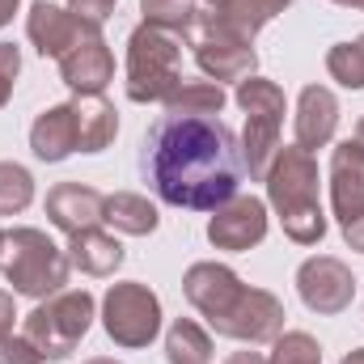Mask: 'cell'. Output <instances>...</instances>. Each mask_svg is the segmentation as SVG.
<instances>
[{
    "label": "cell",
    "mask_w": 364,
    "mask_h": 364,
    "mask_svg": "<svg viewBox=\"0 0 364 364\" xmlns=\"http://www.w3.org/2000/svg\"><path fill=\"white\" fill-rule=\"evenodd\" d=\"M140 170L161 203L186 212H216L246 178L242 144L216 114H161L144 136Z\"/></svg>",
    "instance_id": "6da1fadb"
},
{
    "label": "cell",
    "mask_w": 364,
    "mask_h": 364,
    "mask_svg": "<svg viewBox=\"0 0 364 364\" xmlns=\"http://www.w3.org/2000/svg\"><path fill=\"white\" fill-rule=\"evenodd\" d=\"M267 199H272L275 216L284 225V237L296 246H318L326 237V212L318 203V161L309 149L301 144H284L275 149L272 166H267Z\"/></svg>",
    "instance_id": "7a4b0ae2"
},
{
    "label": "cell",
    "mask_w": 364,
    "mask_h": 364,
    "mask_svg": "<svg viewBox=\"0 0 364 364\" xmlns=\"http://www.w3.org/2000/svg\"><path fill=\"white\" fill-rule=\"evenodd\" d=\"M0 272L13 284L17 296H30V301H47L55 296L64 284H68V250H60L43 229H9L4 233V250H0Z\"/></svg>",
    "instance_id": "3957f363"
},
{
    "label": "cell",
    "mask_w": 364,
    "mask_h": 364,
    "mask_svg": "<svg viewBox=\"0 0 364 364\" xmlns=\"http://www.w3.org/2000/svg\"><path fill=\"white\" fill-rule=\"evenodd\" d=\"M182 85V38L157 26H136L127 34V97L149 106L161 102Z\"/></svg>",
    "instance_id": "277c9868"
},
{
    "label": "cell",
    "mask_w": 364,
    "mask_h": 364,
    "mask_svg": "<svg viewBox=\"0 0 364 364\" xmlns=\"http://www.w3.org/2000/svg\"><path fill=\"white\" fill-rule=\"evenodd\" d=\"M233 102L246 110V132H242V166L255 182L267 178V166H272L275 149H279V127H284V114H288V102L284 90L267 81V77H246L237 81Z\"/></svg>",
    "instance_id": "5b68a950"
},
{
    "label": "cell",
    "mask_w": 364,
    "mask_h": 364,
    "mask_svg": "<svg viewBox=\"0 0 364 364\" xmlns=\"http://www.w3.org/2000/svg\"><path fill=\"white\" fill-rule=\"evenodd\" d=\"M93 296L85 288H60L55 296L38 301L30 314H26V326L21 335L47 356V360H68L77 352V343L90 335L93 326Z\"/></svg>",
    "instance_id": "8992f818"
},
{
    "label": "cell",
    "mask_w": 364,
    "mask_h": 364,
    "mask_svg": "<svg viewBox=\"0 0 364 364\" xmlns=\"http://www.w3.org/2000/svg\"><path fill=\"white\" fill-rule=\"evenodd\" d=\"M182 38H186V47H191L199 73H203L208 81H216V85H225V81L237 85V81L255 77V68H259L255 43L242 38L237 30H229L212 9H195V17H191V26L182 30Z\"/></svg>",
    "instance_id": "52a82bcc"
},
{
    "label": "cell",
    "mask_w": 364,
    "mask_h": 364,
    "mask_svg": "<svg viewBox=\"0 0 364 364\" xmlns=\"http://www.w3.org/2000/svg\"><path fill=\"white\" fill-rule=\"evenodd\" d=\"M102 326L119 348H149L161 335V301L149 284L140 279H123L110 284L102 296Z\"/></svg>",
    "instance_id": "ba28073f"
},
{
    "label": "cell",
    "mask_w": 364,
    "mask_h": 364,
    "mask_svg": "<svg viewBox=\"0 0 364 364\" xmlns=\"http://www.w3.org/2000/svg\"><path fill=\"white\" fill-rule=\"evenodd\" d=\"M250 284H242V275L225 263H191L182 275V292L195 305L199 318H208L212 331H220L229 322V314L237 309V301L246 296Z\"/></svg>",
    "instance_id": "9c48e42d"
},
{
    "label": "cell",
    "mask_w": 364,
    "mask_h": 364,
    "mask_svg": "<svg viewBox=\"0 0 364 364\" xmlns=\"http://www.w3.org/2000/svg\"><path fill=\"white\" fill-rule=\"evenodd\" d=\"M296 292L305 301V309L322 314V318H335L352 305L356 296V275L343 259L335 255H314L296 267Z\"/></svg>",
    "instance_id": "30bf717a"
},
{
    "label": "cell",
    "mask_w": 364,
    "mask_h": 364,
    "mask_svg": "<svg viewBox=\"0 0 364 364\" xmlns=\"http://www.w3.org/2000/svg\"><path fill=\"white\" fill-rule=\"evenodd\" d=\"M267 237V203L259 199V195H233L229 203H220L216 212H212V220H208V242L216 246V250H233V255H242V250H250V246H259Z\"/></svg>",
    "instance_id": "8fae6325"
},
{
    "label": "cell",
    "mask_w": 364,
    "mask_h": 364,
    "mask_svg": "<svg viewBox=\"0 0 364 364\" xmlns=\"http://www.w3.org/2000/svg\"><path fill=\"white\" fill-rule=\"evenodd\" d=\"M90 34H102V30L85 26L77 13H68V9H60V4H51V0H34V4H30L26 38L34 43V51H38L43 60H64V55H68L81 38H90Z\"/></svg>",
    "instance_id": "7c38bea8"
},
{
    "label": "cell",
    "mask_w": 364,
    "mask_h": 364,
    "mask_svg": "<svg viewBox=\"0 0 364 364\" xmlns=\"http://www.w3.org/2000/svg\"><path fill=\"white\" fill-rule=\"evenodd\" d=\"M279 331H284V301L267 288H246V296L237 301V309L216 335L237 343H272Z\"/></svg>",
    "instance_id": "4fadbf2b"
},
{
    "label": "cell",
    "mask_w": 364,
    "mask_h": 364,
    "mask_svg": "<svg viewBox=\"0 0 364 364\" xmlns=\"http://www.w3.org/2000/svg\"><path fill=\"white\" fill-rule=\"evenodd\" d=\"M331 208L339 225H352L364 216V144L343 140L331 153Z\"/></svg>",
    "instance_id": "5bb4252c"
},
{
    "label": "cell",
    "mask_w": 364,
    "mask_h": 364,
    "mask_svg": "<svg viewBox=\"0 0 364 364\" xmlns=\"http://www.w3.org/2000/svg\"><path fill=\"white\" fill-rule=\"evenodd\" d=\"M60 81L77 93V97L102 93L110 81H114V55H110V47H106L102 34L81 38V43L60 60Z\"/></svg>",
    "instance_id": "9a60e30c"
},
{
    "label": "cell",
    "mask_w": 364,
    "mask_h": 364,
    "mask_svg": "<svg viewBox=\"0 0 364 364\" xmlns=\"http://www.w3.org/2000/svg\"><path fill=\"white\" fill-rule=\"evenodd\" d=\"M102 208H106V195L85 186V182H55L47 191V220L55 229H64L68 237L102 225Z\"/></svg>",
    "instance_id": "2e32d148"
},
{
    "label": "cell",
    "mask_w": 364,
    "mask_h": 364,
    "mask_svg": "<svg viewBox=\"0 0 364 364\" xmlns=\"http://www.w3.org/2000/svg\"><path fill=\"white\" fill-rule=\"evenodd\" d=\"M292 127H296V144L301 149H326L335 140V127H339V97L326 90V85H305L296 97V114H292Z\"/></svg>",
    "instance_id": "e0dca14e"
},
{
    "label": "cell",
    "mask_w": 364,
    "mask_h": 364,
    "mask_svg": "<svg viewBox=\"0 0 364 364\" xmlns=\"http://www.w3.org/2000/svg\"><path fill=\"white\" fill-rule=\"evenodd\" d=\"M30 153L38 161H68L77 153V110L73 102L68 106H47L34 127H30Z\"/></svg>",
    "instance_id": "ac0fdd59"
},
{
    "label": "cell",
    "mask_w": 364,
    "mask_h": 364,
    "mask_svg": "<svg viewBox=\"0 0 364 364\" xmlns=\"http://www.w3.org/2000/svg\"><path fill=\"white\" fill-rule=\"evenodd\" d=\"M68 263L77 267L81 275H114L123 267V246H119V237H110L106 229H81V233H73L68 237Z\"/></svg>",
    "instance_id": "d6986e66"
},
{
    "label": "cell",
    "mask_w": 364,
    "mask_h": 364,
    "mask_svg": "<svg viewBox=\"0 0 364 364\" xmlns=\"http://www.w3.org/2000/svg\"><path fill=\"white\" fill-rule=\"evenodd\" d=\"M73 110H77V153H106L119 136V110L102 93L77 97Z\"/></svg>",
    "instance_id": "ffe728a7"
},
{
    "label": "cell",
    "mask_w": 364,
    "mask_h": 364,
    "mask_svg": "<svg viewBox=\"0 0 364 364\" xmlns=\"http://www.w3.org/2000/svg\"><path fill=\"white\" fill-rule=\"evenodd\" d=\"M102 225H110L114 233H127V237H149L161 225V212L153 199H144L136 191H114V195H106Z\"/></svg>",
    "instance_id": "44dd1931"
},
{
    "label": "cell",
    "mask_w": 364,
    "mask_h": 364,
    "mask_svg": "<svg viewBox=\"0 0 364 364\" xmlns=\"http://www.w3.org/2000/svg\"><path fill=\"white\" fill-rule=\"evenodd\" d=\"M288 4H292V0H208V9H212L229 30H237V34L250 38V43H255V34H259L272 17H279Z\"/></svg>",
    "instance_id": "7402d4cb"
},
{
    "label": "cell",
    "mask_w": 364,
    "mask_h": 364,
    "mask_svg": "<svg viewBox=\"0 0 364 364\" xmlns=\"http://www.w3.org/2000/svg\"><path fill=\"white\" fill-rule=\"evenodd\" d=\"M166 364H212V335L195 318H174L166 331Z\"/></svg>",
    "instance_id": "603a6c76"
},
{
    "label": "cell",
    "mask_w": 364,
    "mask_h": 364,
    "mask_svg": "<svg viewBox=\"0 0 364 364\" xmlns=\"http://www.w3.org/2000/svg\"><path fill=\"white\" fill-rule=\"evenodd\" d=\"M229 102V93L220 90L216 81H186L170 97H166V114H220Z\"/></svg>",
    "instance_id": "cb8c5ba5"
},
{
    "label": "cell",
    "mask_w": 364,
    "mask_h": 364,
    "mask_svg": "<svg viewBox=\"0 0 364 364\" xmlns=\"http://www.w3.org/2000/svg\"><path fill=\"white\" fill-rule=\"evenodd\" d=\"M34 203V174L17 161H0V216H17Z\"/></svg>",
    "instance_id": "d4e9b609"
},
{
    "label": "cell",
    "mask_w": 364,
    "mask_h": 364,
    "mask_svg": "<svg viewBox=\"0 0 364 364\" xmlns=\"http://www.w3.org/2000/svg\"><path fill=\"white\" fill-rule=\"evenodd\" d=\"M272 364H322V348L305 331H279L272 339Z\"/></svg>",
    "instance_id": "484cf974"
},
{
    "label": "cell",
    "mask_w": 364,
    "mask_h": 364,
    "mask_svg": "<svg viewBox=\"0 0 364 364\" xmlns=\"http://www.w3.org/2000/svg\"><path fill=\"white\" fill-rule=\"evenodd\" d=\"M140 13H144V26L182 34L195 17V0H140Z\"/></svg>",
    "instance_id": "4316f807"
},
{
    "label": "cell",
    "mask_w": 364,
    "mask_h": 364,
    "mask_svg": "<svg viewBox=\"0 0 364 364\" xmlns=\"http://www.w3.org/2000/svg\"><path fill=\"white\" fill-rule=\"evenodd\" d=\"M326 73L343 85V90H364V55L356 43H335L326 51Z\"/></svg>",
    "instance_id": "83f0119b"
},
{
    "label": "cell",
    "mask_w": 364,
    "mask_h": 364,
    "mask_svg": "<svg viewBox=\"0 0 364 364\" xmlns=\"http://www.w3.org/2000/svg\"><path fill=\"white\" fill-rule=\"evenodd\" d=\"M0 364H47V356L26 335H4L0 339Z\"/></svg>",
    "instance_id": "f1b7e54d"
},
{
    "label": "cell",
    "mask_w": 364,
    "mask_h": 364,
    "mask_svg": "<svg viewBox=\"0 0 364 364\" xmlns=\"http://www.w3.org/2000/svg\"><path fill=\"white\" fill-rule=\"evenodd\" d=\"M17 73H21V51H17L13 43H0V110H4L9 97H13Z\"/></svg>",
    "instance_id": "f546056e"
},
{
    "label": "cell",
    "mask_w": 364,
    "mask_h": 364,
    "mask_svg": "<svg viewBox=\"0 0 364 364\" xmlns=\"http://www.w3.org/2000/svg\"><path fill=\"white\" fill-rule=\"evenodd\" d=\"M68 13H77L93 30H102L110 21V13H114V0H68Z\"/></svg>",
    "instance_id": "4dcf8cb0"
},
{
    "label": "cell",
    "mask_w": 364,
    "mask_h": 364,
    "mask_svg": "<svg viewBox=\"0 0 364 364\" xmlns=\"http://www.w3.org/2000/svg\"><path fill=\"white\" fill-rule=\"evenodd\" d=\"M13 322H17V305H13L9 292H0V339L13 335Z\"/></svg>",
    "instance_id": "1f68e13d"
},
{
    "label": "cell",
    "mask_w": 364,
    "mask_h": 364,
    "mask_svg": "<svg viewBox=\"0 0 364 364\" xmlns=\"http://www.w3.org/2000/svg\"><path fill=\"white\" fill-rule=\"evenodd\" d=\"M343 242H348L352 250H360V255H364V216H356L352 225H343Z\"/></svg>",
    "instance_id": "d6a6232c"
},
{
    "label": "cell",
    "mask_w": 364,
    "mask_h": 364,
    "mask_svg": "<svg viewBox=\"0 0 364 364\" xmlns=\"http://www.w3.org/2000/svg\"><path fill=\"white\" fill-rule=\"evenodd\" d=\"M225 364H272V360H267L263 352H233Z\"/></svg>",
    "instance_id": "836d02e7"
},
{
    "label": "cell",
    "mask_w": 364,
    "mask_h": 364,
    "mask_svg": "<svg viewBox=\"0 0 364 364\" xmlns=\"http://www.w3.org/2000/svg\"><path fill=\"white\" fill-rule=\"evenodd\" d=\"M17 4H21V0H0V30H4L9 21H13V13H17Z\"/></svg>",
    "instance_id": "e575fe53"
},
{
    "label": "cell",
    "mask_w": 364,
    "mask_h": 364,
    "mask_svg": "<svg viewBox=\"0 0 364 364\" xmlns=\"http://www.w3.org/2000/svg\"><path fill=\"white\" fill-rule=\"evenodd\" d=\"M339 364H364V348H356V352H348V356H343Z\"/></svg>",
    "instance_id": "d590c367"
},
{
    "label": "cell",
    "mask_w": 364,
    "mask_h": 364,
    "mask_svg": "<svg viewBox=\"0 0 364 364\" xmlns=\"http://www.w3.org/2000/svg\"><path fill=\"white\" fill-rule=\"evenodd\" d=\"M335 4H343V9H360L364 13V0H335Z\"/></svg>",
    "instance_id": "8d00e7d4"
},
{
    "label": "cell",
    "mask_w": 364,
    "mask_h": 364,
    "mask_svg": "<svg viewBox=\"0 0 364 364\" xmlns=\"http://www.w3.org/2000/svg\"><path fill=\"white\" fill-rule=\"evenodd\" d=\"M356 140H360V144H364V119H360V123H356Z\"/></svg>",
    "instance_id": "74e56055"
},
{
    "label": "cell",
    "mask_w": 364,
    "mask_h": 364,
    "mask_svg": "<svg viewBox=\"0 0 364 364\" xmlns=\"http://www.w3.org/2000/svg\"><path fill=\"white\" fill-rule=\"evenodd\" d=\"M85 364H119V360H106V356H97V360H85Z\"/></svg>",
    "instance_id": "f35d334b"
},
{
    "label": "cell",
    "mask_w": 364,
    "mask_h": 364,
    "mask_svg": "<svg viewBox=\"0 0 364 364\" xmlns=\"http://www.w3.org/2000/svg\"><path fill=\"white\" fill-rule=\"evenodd\" d=\"M356 47H360V55H364V34H360V38H356Z\"/></svg>",
    "instance_id": "ab89813d"
},
{
    "label": "cell",
    "mask_w": 364,
    "mask_h": 364,
    "mask_svg": "<svg viewBox=\"0 0 364 364\" xmlns=\"http://www.w3.org/2000/svg\"><path fill=\"white\" fill-rule=\"evenodd\" d=\"M0 250H4V233H0Z\"/></svg>",
    "instance_id": "60d3db41"
}]
</instances>
